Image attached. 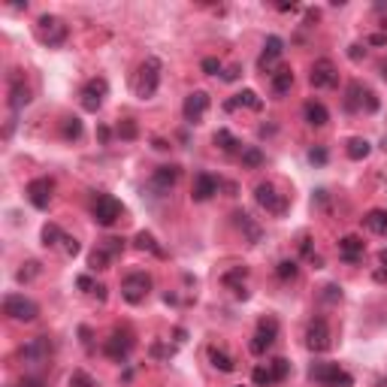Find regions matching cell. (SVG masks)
Instances as JSON below:
<instances>
[{
  "instance_id": "obj_1",
  "label": "cell",
  "mask_w": 387,
  "mask_h": 387,
  "mask_svg": "<svg viewBox=\"0 0 387 387\" xmlns=\"http://www.w3.org/2000/svg\"><path fill=\"white\" fill-rule=\"evenodd\" d=\"M55 357V342L48 336H33L18 348V360L28 369H46Z\"/></svg>"
},
{
  "instance_id": "obj_2",
  "label": "cell",
  "mask_w": 387,
  "mask_h": 387,
  "mask_svg": "<svg viewBox=\"0 0 387 387\" xmlns=\"http://www.w3.org/2000/svg\"><path fill=\"white\" fill-rule=\"evenodd\" d=\"M157 85H161V60L145 58L137 70V76H133V91H137V97H142V100H149V97H154Z\"/></svg>"
},
{
  "instance_id": "obj_3",
  "label": "cell",
  "mask_w": 387,
  "mask_h": 387,
  "mask_svg": "<svg viewBox=\"0 0 387 387\" xmlns=\"http://www.w3.org/2000/svg\"><path fill=\"white\" fill-rule=\"evenodd\" d=\"M309 378L321 387H351L354 378L339 366V363H312L309 366Z\"/></svg>"
},
{
  "instance_id": "obj_4",
  "label": "cell",
  "mask_w": 387,
  "mask_h": 387,
  "mask_svg": "<svg viewBox=\"0 0 387 387\" xmlns=\"http://www.w3.org/2000/svg\"><path fill=\"white\" fill-rule=\"evenodd\" d=\"M36 36H40L43 46L58 48V46L67 43V24L58 16H40L36 18Z\"/></svg>"
},
{
  "instance_id": "obj_5",
  "label": "cell",
  "mask_w": 387,
  "mask_h": 387,
  "mask_svg": "<svg viewBox=\"0 0 387 387\" xmlns=\"http://www.w3.org/2000/svg\"><path fill=\"white\" fill-rule=\"evenodd\" d=\"M4 314H9L12 321L31 324V321H36V314H40V306H36L33 299H28L24 294H9L4 299Z\"/></svg>"
},
{
  "instance_id": "obj_6",
  "label": "cell",
  "mask_w": 387,
  "mask_h": 387,
  "mask_svg": "<svg viewBox=\"0 0 387 387\" xmlns=\"http://www.w3.org/2000/svg\"><path fill=\"white\" fill-rule=\"evenodd\" d=\"M106 94H109V82L103 76L88 79V82L82 85V91H79L82 109H85V112H100L103 103H106Z\"/></svg>"
},
{
  "instance_id": "obj_7",
  "label": "cell",
  "mask_w": 387,
  "mask_h": 387,
  "mask_svg": "<svg viewBox=\"0 0 387 387\" xmlns=\"http://www.w3.org/2000/svg\"><path fill=\"white\" fill-rule=\"evenodd\" d=\"M94 221L100 227H112L121 215H124V206H121V200H115L112 194H97L94 200Z\"/></svg>"
},
{
  "instance_id": "obj_8",
  "label": "cell",
  "mask_w": 387,
  "mask_h": 387,
  "mask_svg": "<svg viewBox=\"0 0 387 387\" xmlns=\"http://www.w3.org/2000/svg\"><path fill=\"white\" fill-rule=\"evenodd\" d=\"M149 290H152L149 272H130V275H124V282H121V297H124L130 306H139V302L149 297Z\"/></svg>"
},
{
  "instance_id": "obj_9",
  "label": "cell",
  "mask_w": 387,
  "mask_h": 387,
  "mask_svg": "<svg viewBox=\"0 0 387 387\" xmlns=\"http://www.w3.org/2000/svg\"><path fill=\"white\" fill-rule=\"evenodd\" d=\"M254 200H258L260 209H266L270 215H285L287 212V197L285 194H278L275 185H270V181H260V185L254 188Z\"/></svg>"
},
{
  "instance_id": "obj_10",
  "label": "cell",
  "mask_w": 387,
  "mask_h": 387,
  "mask_svg": "<svg viewBox=\"0 0 387 387\" xmlns=\"http://www.w3.org/2000/svg\"><path fill=\"white\" fill-rule=\"evenodd\" d=\"M278 339V321L275 318H260L258 321V330L251 336V354H266Z\"/></svg>"
},
{
  "instance_id": "obj_11",
  "label": "cell",
  "mask_w": 387,
  "mask_h": 387,
  "mask_svg": "<svg viewBox=\"0 0 387 387\" xmlns=\"http://www.w3.org/2000/svg\"><path fill=\"white\" fill-rule=\"evenodd\" d=\"M330 345H333V333H330V327H327V321H324V318L309 321L306 348L314 351V354H324V351H330Z\"/></svg>"
},
{
  "instance_id": "obj_12",
  "label": "cell",
  "mask_w": 387,
  "mask_h": 387,
  "mask_svg": "<svg viewBox=\"0 0 387 387\" xmlns=\"http://www.w3.org/2000/svg\"><path fill=\"white\" fill-rule=\"evenodd\" d=\"M133 336L127 333V330H115L112 336L103 342V354L109 357V360H118V363H124L127 357H130V351H133Z\"/></svg>"
},
{
  "instance_id": "obj_13",
  "label": "cell",
  "mask_w": 387,
  "mask_h": 387,
  "mask_svg": "<svg viewBox=\"0 0 387 387\" xmlns=\"http://www.w3.org/2000/svg\"><path fill=\"white\" fill-rule=\"evenodd\" d=\"M309 82L314 88H336L339 85V70L330 58H318L312 64V73H309Z\"/></svg>"
},
{
  "instance_id": "obj_14",
  "label": "cell",
  "mask_w": 387,
  "mask_h": 387,
  "mask_svg": "<svg viewBox=\"0 0 387 387\" xmlns=\"http://www.w3.org/2000/svg\"><path fill=\"white\" fill-rule=\"evenodd\" d=\"M345 109H348V112H357V109H366V112H375V109H378V97H375L369 88H363L360 82H354V85H348Z\"/></svg>"
},
{
  "instance_id": "obj_15",
  "label": "cell",
  "mask_w": 387,
  "mask_h": 387,
  "mask_svg": "<svg viewBox=\"0 0 387 387\" xmlns=\"http://www.w3.org/2000/svg\"><path fill=\"white\" fill-rule=\"evenodd\" d=\"M52 191H55L52 179H33L28 185V200H31L33 209H48V203H52Z\"/></svg>"
},
{
  "instance_id": "obj_16",
  "label": "cell",
  "mask_w": 387,
  "mask_h": 387,
  "mask_svg": "<svg viewBox=\"0 0 387 387\" xmlns=\"http://www.w3.org/2000/svg\"><path fill=\"white\" fill-rule=\"evenodd\" d=\"M206 109H209V94H206V91H194V94L185 97L181 115H185V121H191V124H197V121L206 115Z\"/></svg>"
},
{
  "instance_id": "obj_17",
  "label": "cell",
  "mask_w": 387,
  "mask_h": 387,
  "mask_svg": "<svg viewBox=\"0 0 387 387\" xmlns=\"http://www.w3.org/2000/svg\"><path fill=\"white\" fill-rule=\"evenodd\" d=\"M218 188H221V181H218L212 173H197L194 176V188H191V197L197 200V203H206V200H212Z\"/></svg>"
},
{
  "instance_id": "obj_18",
  "label": "cell",
  "mask_w": 387,
  "mask_h": 387,
  "mask_svg": "<svg viewBox=\"0 0 387 387\" xmlns=\"http://www.w3.org/2000/svg\"><path fill=\"white\" fill-rule=\"evenodd\" d=\"M28 103H31V88L24 85V79L18 76V70H16V73H12V79H9V109H12V112H21Z\"/></svg>"
},
{
  "instance_id": "obj_19",
  "label": "cell",
  "mask_w": 387,
  "mask_h": 387,
  "mask_svg": "<svg viewBox=\"0 0 387 387\" xmlns=\"http://www.w3.org/2000/svg\"><path fill=\"white\" fill-rule=\"evenodd\" d=\"M179 176H181V169H179L176 164H169V166H157V169H154V176H152V188H154V191H161V194H166V191L179 181Z\"/></svg>"
},
{
  "instance_id": "obj_20",
  "label": "cell",
  "mask_w": 387,
  "mask_h": 387,
  "mask_svg": "<svg viewBox=\"0 0 387 387\" xmlns=\"http://www.w3.org/2000/svg\"><path fill=\"white\" fill-rule=\"evenodd\" d=\"M285 52V43H282V36H266V43H263V55L258 60V67L260 70H270L278 58H282Z\"/></svg>"
},
{
  "instance_id": "obj_21",
  "label": "cell",
  "mask_w": 387,
  "mask_h": 387,
  "mask_svg": "<svg viewBox=\"0 0 387 387\" xmlns=\"http://www.w3.org/2000/svg\"><path fill=\"white\" fill-rule=\"evenodd\" d=\"M339 258L345 263H357L363 258V239L360 236H342L339 239Z\"/></svg>"
},
{
  "instance_id": "obj_22",
  "label": "cell",
  "mask_w": 387,
  "mask_h": 387,
  "mask_svg": "<svg viewBox=\"0 0 387 387\" xmlns=\"http://www.w3.org/2000/svg\"><path fill=\"white\" fill-rule=\"evenodd\" d=\"M270 85H272V94L275 97H285L290 88H294V70H290V67H278L272 76H270Z\"/></svg>"
},
{
  "instance_id": "obj_23",
  "label": "cell",
  "mask_w": 387,
  "mask_h": 387,
  "mask_svg": "<svg viewBox=\"0 0 387 387\" xmlns=\"http://www.w3.org/2000/svg\"><path fill=\"white\" fill-rule=\"evenodd\" d=\"M302 115H306V121L312 127H324L327 121H330V112H327V106L318 103V100H309L306 106H302Z\"/></svg>"
},
{
  "instance_id": "obj_24",
  "label": "cell",
  "mask_w": 387,
  "mask_h": 387,
  "mask_svg": "<svg viewBox=\"0 0 387 387\" xmlns=\"http://www.w3.org/2000/svg\"><path fill=\"white\" fill-rule=\"evenodd\" d=\"M239 106H248V109H254V112H260V109H263V100H260V97L254 94V91H242V94L233 97V100L224 103L227 112H233V109H239Z\"/></svg>"
},
{
  "instance_id": "obj_25",
  "label": "cell",
  "mask_w": 387,
  "mask_h": 387,
  "mask_svg": "<svg viewBox=\"0 0 387 387\" xmlns=\"http://www.w3.org/2000/svg\"><path fill=\"white\" fill-rule=\"evenodd\" d=\"M363 227L372 230V233L384 236L387 233V209H369L366 215H363Z\"/></svg>"
},
{
  "instance_id": "obj_26",
  "label": "cell",
  "mask_w": 387,
  "mask_h": 387,
  "mask_svg": "<svg viewBox=\"0 0 387 387\" xmlns=\"http://www.w3.org/2000/svg\"><path fill=\"white\" fill-rule=\"evenodd\" d=\"M233 218H236V227L248 236V242H260V227L254 224V218H251L248 212H236Z\"/></svg>"
},
{
  "instance_id": "obj_27",
  "label": "cell",
  "mask_w": 387,
  "mask_h": 387,
  "mask_svg": "<svg viewBox=\"0 0 387 387\" xmlns=\"http://www.w3.org/2000/svg\"><path fill=\"white\" fill-rule=\"evenodd\" d=\"M212 142H215L221 152H227V154L239 152V139H236V137H233V133H230L227 127H218V130H215V137H212Z\"/></svg>"
},
{
  "instance_id": "obj_28",
  "label": "cell",
  "mask_w": 387,
  "mask_h": 387,
  "mask_svg": "<svg viewBox=\"0 0 387 387\" xmlns=\"http://www.w3.org/2000/svg\"><path fill=\"white\" fill-rule=\"evenodd\" d=\"M64 239H67V233L58 224H46L43 227V245L46 248H60V245H64Z\"/></svg>"
},
{
  "instance_id": "obj_29",
  "label": "cell",
  "mask_w": 387,
  "mask_h": 387,
  "mask_svg": "<svg viewBox=\"0 0 387 387\" xmlns=\"http://www.w3.org/2000/svg\"><path fill=\"white\" fill-rule=\"evenodd\" d=\"M348 157L351 161H363V157H369V152H372V145H369V139H363V137H354V139H348Z\"/></svg>"
},
{
  "instance_id": "obj_30",
  "label": "cell",
  "mask_w": 387,
  "mask_h": 387,
  "mask_svg": "<svg viewBox=\"0 0 387 387\" xmlns=\"http://www.w3.org/2000/svg\"><path fill=\"white\" fill-rule=\"evenodd\" d=\"M209 360H212V366L215 369H221V372H233L236 369V363H233V357H230V354H224V351L221 348H209Z\"/></svg>"
},
{
  "instance_id": "obj_31",
  "label": "cell",
  "mask_w": 387,
  "mask_h": 387,
  "mask_svg": "<svg viewBox=\"0 0 387 387\" xmlns=\"http://www.w3.org/2000/svg\"><path fill=\"white\" fill-rule=\"evenodd\" d=\"M242 278H245V266H236L233 272H227V275H224V285H230V287H233V294H236V297L245 299V297H248V290L242 287Z\"/></svg>"
},
{
  "instance_id": "obj_32",
  "label": "cell",
  "mask_w": 387,
  "mask_h": 387,
  "mask_svg": "<svg viewBox=\"0 0 387 387\" xmlns=\"http://www.w3.org/2000/svg\"><path fill=\"white\" fill-rule=\"evenodd\" d=\"M115 258H112V254H106L100 245H97L91 254H88V266H91V270L97 272V270H109V263H112Z\"/></svg>"
},
{
  "instance_id": "obj_33",
  "label": "cell",
  "mask_w": 387,
  "mask_h": 387,
  "mask_svg": "<svg viewBox=\"0 0 387 387\" xmlns=\"http://www.w3.org/2000/svg\"><path fill=\"white\" fill-rule=\"evenodd\" d=\"M137 248H139V251H152L154 258H164V248L157 245L154 236H152V233H145V230H142V233H137Z\"/></svg>"
},
{
  "instance_id": "obj_34",
  "label": "cell",
  "mask_w": 387,
  "mask_h": 387,
  "mask_svg": "<svg viewBox=\"0 0 387 387\" xmlns=\"http://www.w3.org/2000/svg\"><path fill=\"white\" fill-rule=\"evenodd\" d=\"M260 164H263V152L258 149V145H248V149H242V166L258 169Z\"/></svg>"
},
{
  "instance_id": "obj_35",
  "label": "cell",
  "mask_w": 387,
  "mask_h": 387,
  "mask_svg": "<svg viewBox=\"0 0 387 387\" xmlns=\"http://www.w3.org/2000/svg\"><path fill=\"white\" fill-rule=\"evenodd\" d=\"M60 133H64V139H79L82 137V121L76 115L64 118V124H60Z\"/></svg>"
},
{
  "instance_id": "obj_36",
  "label": "cell",
  "mask_w": 387,
  "mask_h": 387,
  "mask_svg": "<svg viewBox=\"0 0 387 387\" xmlns=\"http://www.w3.org/2000/svg\"><path fill=\"white\" fill-rule=\"evenodd\" d=\"M270 366V372H272V381L278 384V381H285L287 378V372H290V363L285 360V357H275L272 363H266Z\"/></svg>"
},
{
  "instance_id": "obj_37",
  "label": "cell",
  "mask_w": 387,
  "mask_h": 387,
  "mask_svg": "<svg viewBox=\"0 0 387 387\" xmlns=\"http://www.w3.org/2000/svg\"><path fill=\"white\" fill-rule=\"evenodd\" d=\"M97 245H100L106 254H112V258H118V254L124 251V239H115V236H109V239H100V242H97Z\"/></svg>"
},
{
  "instance_id": "obj_38",
  "label": "cell",
  "mask_w": 387,
  "mask_h": 387,
  "mask_svg": "<svg viewBox=\"0 0 387 387\" xmlns=\"http://www.w3.org/2000/svg\"><path fill=\"white\" fill-rule=\"evenodd\" d=\"M278 278H282V282H294V278H297V260H282V263H278Z\"/></svg>"
},
{
  "instance_id": "obj_39",
  "label": "cell",
  "mask_w": 387,
  "mask_h": 387,
  "mask_svg": "<svg viewBox=\"0 0 387 387\" xmlns=\"http://www.w3.org/2000/svg\"><path fill=\"white\" fill-rule=\"evenodd\" d=\"M251 381L258 384V387H270V384H275L270 366H258V369H254V372H251Z\"/></svg>"
},
{
  "instance_id": "obj_40",
  "label": "cell",
  "mask_w": 387,
  "mask_h": 387,
  "mask_svg": "<svg viewBox=\"0 0 387 387\" xmlns=\"http://www.w3.org/2000/svg\"><path fill=\"white\" fill-rule=\"evenodd\" d=\"M70 387H97V381L85 369H76V372L70 375Z\"/></svg>"
},
{
  "instance_id": "obj_41",
  "label": "cell",
  "mask_w": 387,
  "mask_h": 387,
  "mask_svg": "<svg viewBox=\"0 0 387 387\" xmlns=\"http://www.w3.org/2000/svg\"><path fill=\"white\" fill-rule=\"evenodd\" d=\"M118 137H121V139H137V124H133L130 118H124V121L118 124Z\"/></svg>"
},
{
  "instance_id": "obj_42",
  "label": "cell",
  "mask_w": 387,
  "mask_h": 387,
  "mask_svg": "<svg viewBox=\"0 0 387 387\" xmlns=\"http://www.w3.org/2000/svg\"><path fill=\"white\" fill-rule=\"evenodd\" d=\"M203 73L218 76V73H221V60H218V58H203Z\"/></svg>"
},
{
  "instance_id": "obj_43",
  "label": "cell",
  "mask_w": 387,
  "mask_h": 387,
  "mask_svg": "<svg viewBox=\"0 0 387 387\" xmlns=\"http://www.w3.org/2000/svg\"><path fill=\"white\" fill-rule=\"evenodd\" d=\"M36 272H40V263H33V260H31V263H28V270H18V275H16V278H18V282H31V278H33Z\"/></svg>"
},
{
  "instance_id": "obj_44",
  "label": "cell",
  "mask_w": 387,
  "mask_h": 387,
  "mask_svg": "<svg viewBox=\"0 0 387 387\" xmlns=\"http://www.w3.org/2000/svg\"><path fill=\"white\" fill-rule=\"evenodd\" d=\"M324 299H327V302L342 299V287H339V285H327V287H324Z\"/></svg>"
},
{
  "instance_id": "obj_45",
  "label": "cell",
  "mask_w": 387,
  "mask_h": 387,
  "mask_svg": "<svg viewBox=\"0 0 387 387\" xmlns=\"http://www.w3.org/2000/svg\"><path fill=\"white\" fill-rule=\"evenodd\" d=\"M309 161L312 164H327V149H312L309 152Z\"/></svg>"
},
{
  "instance_id": "obj_46",
  "label": "cell",
  "mask_w": 387,
  "mask_h": 387,
  "mask_svg": "<svg viewBox=\"0 0 387 387\" xmlns=\"http://www.w3.org/2000/svg\"><path fill=\"white\" fill-rule=\"evenodd\" d=\"M76 285H79L82 290H88V294H94V287H97V285L91 282V278H88V275H79V278H76Z\"/></svg>"
},
{
  "instance_id": "obj_47",
  "label": "cell",
  "mask_w": 387,
  "mask_h": 387,
  "mask_svg": "<svg viewBox=\"0 0 387 387\" xmlns=\"http://www.w3.org/2000/svg\"><path fill=\"white\" fill-rule=\"evenodd\" d=\"M16 387H46V384H43L40 378H33V375H28V378H21Z\"/></svg>"
},
{
  "instance_id": "obj_48",
  "label": "cell",
  "mask_w": 387,
  "mask_h": 387,
  "mask_svg": "<svg viewBox=\"0 0 387 387\" xmlns=\"http://www.w3.org/2000/svg\"><path fill=\"white\" fill-rule=\"evenodd\" d=\"M97 137H100V142H109V137H112V130H109V127H97Z\"/></svg>"
},
{
  "instance_id": "obj_49",
  "label": "cell",
  "mask_w": 387,
  "mask_h": 387,
  "mask_svg": "<svg viewBox=\"0 0 387 387\" xmlns=\"http://www.w3.org/2000/svg\"><path fill=\"white\" fill-rule=\"evenodd\" d=\"M369 43H372V46H384V43H387V33H375V36H369Z\"/></svg>"
},
{
  "instance_id": "obj_50",
  "label": "cell",
  "mask_w": 387,
  "mask_h": 387,
  "mask_svg": "<svg viewBox=\"0 0 387 387\" xmlns=\"http://www.w3.org/2000/svg\"><path fill=\"white\" fill-rule=\"evenodd\" d=\"M236 76H239V67H233V70H227V73H224V79H227V82H233Z\"/></svg>"
},
{
  "instance_id": "obj_51",
  "label": "cell",
  "mask_w": 387,
  "mask_h": 387,
  "mask_svg": "<svg viewBox=\"0 0 387 387\" xmlns=\"http://www.w3.org/2000/svg\"><path fill=\"white\" fill-rule=\"evenodd\" d=\"M378 260H381V266H387V248H384V251L378 254Z\"/></svg>"
},
{
  "instance_id": "obj_52",
  "label": "cell",
  "mask_w": 387,
  "mask_h": 387,
  "mask_svg": "<svg viewBox=\"0 0 387 387\" xmlns=\"http://www.w3.org/2000/svg\"><path fill=\"white\" fill-rule=\"evenodd\" d=\"M381 76H384V79H387V64H381Z\"/></svg>"
}]
</instances>
